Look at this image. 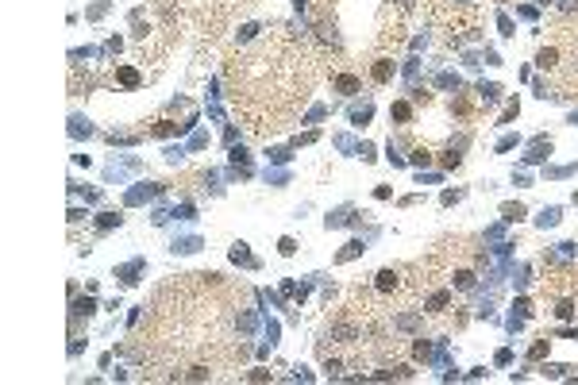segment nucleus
<instances>
[{"instance_id": "f257e3e1", "label": "nucleus", "mask_w": 578, "mask_h": 385, "mask_svg": "<svg viewBox=\"0 0 578 385\" xmlns=\"http://www.w3.org/2000/svg\"><path fill=\"white\" fill-rule=\"evenodd\" d=\"M363 251H367V243H363V239H351V243H347L339 254H335V262H351V258H359Z\"/></svg>"}, {"instance_id": "f03ea898", "label": "nucleus", "mask_w": 578, "mask_h": 385, "mask_svg": "<svg viewBox=\"0 0 578 385\" xmlns=\"http://www.w3.org/2000/svg\"><path fill=\"white\" fill-rule=\"evenodd\" d=\"M335 89H339L343 97H355V93H359V77H351V73H343V77H335Z\"/></svg>"}, {"instance_id": "7ed1b4c3", "label": "nucleus", "mask_w": 578, "mask_h": 385, "mask_svg": "<svg viewBox=\"0 0 578 385\" xmlns=\"http://www.w3.org/2000/svg\"><path fill=\"white\" fill-rule=\"evenodd\" d=\"M551 154V139H536L532 143V154H528V162H543Z\"/></svg>"}, {"instance_id": "20e7f679", "label": "nucleus", "mask_w": 578, "mask_h": 385, "mask_svg": "<svg viewBox=\"0 0 578 385\" xmlns=\"http://www.w3.org/2000/svg\"><path fill=\"white\" fill-rule=\"evenodd\" d=\"M332 335H335L339 343H355V335H359V328H355V324H335V328H332Z\"/></svg>"}, {"instance_id": "39448f33", "label": "nucleus", "mask_w": 578, "mask_h": 385, "mask_svg": "<svg viewBox=\"0 0 578 385\" xmlns=\"http://www.w3.org/2000/svg\"><path fill=\"white\" fill-rule=\"evenodd\" d=\"M231 262H243V266H259V262L251 258V251H247V243H235V247H231Z\"/></svg>"}, {"instance_id": "423d86ee", "label": "nucleus", "mask_w": 578, "mask_h": 385, "mask_svg": "<svg viewBox=\"0 0 578 385\" xmlns=\"http://www.w3.org/2000/svg\"><path fill=\"white\" fill-rule=\"evenodd\" d=\"M351 220H355V212H351V208H339V212H332L324 223H328V227H343V223H351Z\"/></svg>"}, {"instance_id": "0eeeda50", "label": "nucleus", "mask_w": 578, "mask_h": 385, "mask_svg": "<svg viewBox=\"0 0 578 385\" xmlns=\"http://www.w3.org/2000/svg\"><path fill=\"white\" fill-rule=\"evenodd\" d=\"M393 77V62L389 58H378V66H374V81H389Z\"/></svg>"}, {"instance_id": "6e6552de", "label": "nucleus", "mask_w": 578, "mask_h": 385, "mask_svg": "<svg viewBox=\"0 0 578 385\" xmlns=\"http://www.w3.org/2000/svg\"><path fill=\"white\" fill-rule=\"evenodd\" d=\"M501 216L513 223V220H525V216H528V208H525V204H501Z\"/></svg>"}, {"instance_id": "1a4fd4ad", "label": "nucleus", "mask_w": 578, "mask_h": 385, "mask_svg": "<svg viewBox=\"0 0 578 385\" xmlns=\"http://www.w3.org/2000/svg\"><path fill=\"white\" fill-rule=\"evenodd\" d=\"M536 223H540V227H555V223H559V208H555V204H551V208H543V212L536 216Z\"/></svg>"}, {"instance_id": "9d476101", "label": "nucleus", "mask_w": 578, "mask_h": 385, "mask_svg": "<svg viewBox=\"0 0 578 385\" xmlns=\"http://www.w3.org/2000/svg\"><path fill=\"white\" fill-rule=\"evenodd\" d=\"M447 301H451V293L443 289V293H432V301H428V312H443L447 308Z\"/></svg>"}, {"instance_id": "9b49d317", "label": "nucleus", "mask_w": 578, "mask_h": 385, "mask_svg": "<svg viewBox=\"0 0 578 385\" xmlns=\"http://www.w3.org/2000/svg\"><path fill=\"white\" fill-rule=\"evenodd\" d=\"M378 289H382V293L397 289V274H393V270H382V274H378Z\"/></svg>"}, {"instance_id": "f8f14e48", "label": "nucleus", "mask_w": 578, "mask_h": 385, "mask_svg": "<svg viewBox=\"0 0 578 385\" xmlns=\"http://www.w3.org/2000/svg\"><path fill=\"white\" fill-rule=\"evenodd\" d=\"M389 116H393V119H401V123H409V119H413V108H409L405 100H397V104L389 108Z\"/></svg>"}, {"instance_id": "ddd939ff", "label": "nucleus", "mask_w": 578, "mask_h": 385, "mask_svg": "<svg viewBox=\"0 0 578 385\" xmlns=\"http://www.w3.org/2000/svg\"><path fill=\"white\" fill-rule=\"evenodd\" d=\"M478 93H482V100H497V97H501V85H493V81H482V85H478Z\"/></svg>"}, {"instance_id": "4468645a", "label": "nucleus", "mask_w": 578, "mask_h": 385, "mask_svg": "<svg viewBox=\"0 0 578 385\" xmlns=\"http://www.w3.org/2000/svg\"><path fill=\"white\" fill-rule=\"evenodd\" d=\"M536 62L547 69V66H555V62H559V50H555V47H547V50H540V54H536Z\"/></svg>"}, {"instance_id": "2eb2a0df", "label": "nucleus", "mask_w": 578, "mask_h": 385, "mask_svg": "<svg viewBox=\"0 0 578 385\" xmlns=\"http://www.w3.org/2000/svg\"><path fill=\"white\" fill-rule=\"evenodd\" d=\"M139 270H143V262H131V266H123V270H120V277H123V281L131 285V281H139V277H135Z\"/></svg>"}, {"instance_id": "dca6fc26", "label": "nucleus", "mask_w": 578, "mask_h": 385, "mask_svg": "<svg viewBox=\"0 0 578 385\" xmlns=\"http://www.w3.org/2000/svg\"><path fill=\"white\" fill-rule=\"evenodd\" d=\"M436 81H439V89H459V85H463V81H459L455 73H439Z\"/></svg>"}, {"instance_id": "f3484780", "label": "nucleus", "mask_w": 578, "mask_h": 385, "mask_svg": "<svg viewBox=\"0 0 578 385\" xmlns=\"http://www.w3.org/2000/svg\"><path fill=\"white\" fill-rule=\"evenodd\" d=\"M555 316H559V320H571V316H575V304H571V301H559V304H555Z\"/></svg>"}, {"instance_id": "a211bd4d", "label": "nucleus", "mask_w": 578, "mask_h": 385, "mask_svg": "<svg viewBox=\"0 0 578 385\" xmlns=\"http://www.w3.org/2000/svg\"><path fill=\"white\" fill-rule=\"evenodd\" d=\"M123 223V216H116V212H105L101 216V231H108V227H120Z\"/></svg>"}, {"instance_id": "6ab92c4d", "label": "nucleus", "mask_w": 578, "mask_h": 385, "mask_svg": "<svg viewBox=\"0 0 578 385\" xmlns=\"http://www.w3.org/2000/svg\"><path fill=\"white\" fill-rule=\"evenodd\" d=\"M455 285H459V289H471V285H474V274H471V270H459V274H455Z\"/></svg>"}, {"instance_id": "aec40b11", "label": "nucleus", "mask_w": 578, "mask_h": 385, "mask_svg": "<svg viewBox=\"0 0 578 385\" xmlns=\"http://www.w3.org/2000/svg\"><path fill=\"white\" fill-rule=\"evenodd\" d=\"M567 370H571V366H559V362H555V366H543V378H567Z\"/></svg>"}, {"instance_id": "412c9836", "label": "nucleus", "mask_w": 578, "mask_h": 385, "mask_svg": "<svg viewBox=\"0 0 578 385\" xmlns=\"http://www.w3.org/2000/svg\"><path fill=\"white\" fill-rule=\"evenodd\" d=\"M89 312H93V301H89V297H85V301H77V304H73V316H89Z\"/></svg>"}, {"instance_id": "4be33fe9", "label": "nucleus", "mask_w": 578, "mask_h": 385, "mask_svg": "<svg viewBox=\"0 0 578 385\" xmlns=\"http://www.w3.org/2000/svg\"><path fill=\"white\" fill-rule=\"evenodd\" d=\"M339 370H343V362H335V358L324 362V374H328V378H339Z\"/></svg>"}, {"instance_id": "5701e85b", "label": "nucleus", "mask_w": 578, "mask_h": 385, "mask_svg": "<svg viewBox=\"0 0 578 385\" xmlns=\"http://www.w3.org/2000/svg\"><path fill=\"white\" fill-rule=\"evenodd\" d=\"M513 308H517V316H521V320H528V316H532V304H528L525 297H521V301H517Z\"/></svg>"}, {"instance_id": "b1692460", "label": "nucleus", "mask_w": 578, "mask_h": 385, "mask_svg": "<svg viewBox=\"0 0 578 385\" xmlns=\"http://www.w3.org/2000/svg\"><path fill=\"white\" fill-rule=\"evenodd\" d=\"M351 119H355V123H367V119H370V104H363V108H355V112H351Z\"/></svg>"}, {"instance_id": "393cba45", "label": "nucleus", "mask_w": 578, "mask_h": 385, "mask_svg": "<svg viewBox=\"0 0 578 385\" xmlns=\"http://www.w3.org/2000/svg\"><path fill=\"white\" fill-rule=\"evenodd\" d=\"M255 31H259V23H247V27H239V43H247V39H255Z\"/></svg>"}, {"instance_id": "a878e982", "label": "nucleus", "mask_w": 578, "mask_h": 385, "mask_svg": "<svg viewBox=\"0 0 578 385\" xmlns=\"http://www.w3.org/2000/svg\"><path fill=\"white\" fill-rule=\"evenodd\" d=\"M120 81H123V85H139V73H135V69H120Z\"/></svg>"}, {"instance_id": "bb28decb", "label": "nucleus", "mask_w": 578, "mask_h": 385, "mask_svg": "<svg viewBox=\"0 0 578 385\" xmlns=\"http://www.w3.org/2000/svg\"><path fill=\"white\" fill-rule=\"evenodd\" d=\"M278 251H281V254H285V258H289V254H293V251H297V243H293V239H289V235H285V239H281V243H278Z\"/></svg>"}, {"instance_id": "cd10ccee", "label": "nucleus", "mask_w": 578, "mask_h": 385, "mask_svg": "<svg viewBox=\"0 0 578 385\" xmlns=\"http://www.w3.org/2000/svg\"><path fill=\"white\" fill-rule=\"evenodd\" d=\"M428 162H432V154H428L424 147H420V151H413V166H428Z\"/></svg>"}, {"instance_id": "c85d7f7f", "label": "nucleus", "mask_w": 578, "mask_h": 385, "mask_svg": "<svg viewBox=\"0 0 578 385\" xmlns=\"http://www.w3.org/2000/svg\"><path fill=\"white\" fill-rule=\"evenodd\" d=\"M359 158H363V162H374L378 154H374V147H370V143H363V147H359Z\"/></svg>"}, {"instance_id": "c756f323", "label": "nucleus", "mask_w": 578, "mask_h": 385, "mask_svg": "<svg viewBox=\"0 0 578 385\" xmlns=\"http://www.w3.org/2000/svg\"><path fill=\"white\" fill-rule=\"evenodd\" d=\"M513 147H517V135H505V139L497 143V151H513Z\"/></svg>"}, {"instance_id": "7c9ffc66", "label": "nucleus", "mask_w": 578, "mask_h": 385, "mask_svg": "<svg viewBox=\"0 0 578 385\" xmlns=\"http://www.w3.org/2000/svg\"><path fill=\"white\" fill-rule=\"evenodd\" d=\"M397 328H405V331H413V328H417V316H401V320H397Z\"/></svg>"}, {"instance_id": "2f4dec72", "label": "nucleus", "mask_w": 578, "mask_h": 385, "mask_svg": "<svg viewBox=\"0 0 578 385\" xmlns=\"http://www.w3.org/2000/svg\"><path fill=\"white\" fill-rule=\"evenodd\" d=\"M459 197H463V193H459V189H447V193H443V204H455V201H459Z\"/></svg>"}, {"instance_id": "473e14b6", "label": "nucleus", "mask_w": 578, "mask_h": 385, "mask_svg": "<svg viewBox=\"0 0 578 385\" xmlns=\"http://www.w3.org/2000/svg\"><path fill=\"white\" fill-rule=\"evenodd\" d=\"M543 351H547V343H543V339H540V343H532V351H528V354H532V358H540V354H543Z\"/></svg>"}, {"instance_id": "72a5a7b5", "label": "nucleus", "mask_w": 578, "mask_h": 385, "mask_svg": "<svg viewBox=\"0 0 578 385\" xmlns=\"http://www.w3.org/2000/svg\"><path fill=\"white\" fill-rule=\"evenodd\" d=\"M559 8H563V12H575V8H578V0H559Z\"/></svg>"}, {"instance_id": "f704fd0d", "label": "nucleus", "mask_w": 578, "mask_h": 385, "mask_svg": "<svg viewBox=\"0 0 578 385\" xmlns=\"http://www.w3.org/2000/svg\"><path fill=\"white\" fill-rule=\"evenodd\" d=\"M575 204H578V193H575Z\"/></svg>"}, {"instance_id": "c9c22d12", "label": "nucleus", "mask_w": 578, "mask_h": 385, "mask_svg": "<svg viewBox=\"0 0 578 385\" xmlns=\"http://www.w3.org/2000/svg\"><path fill=\"white\" fill-rule=\"evenodd\" d=\"M463 4H467V0H463Z\"/></svg>"}]
</instances>
